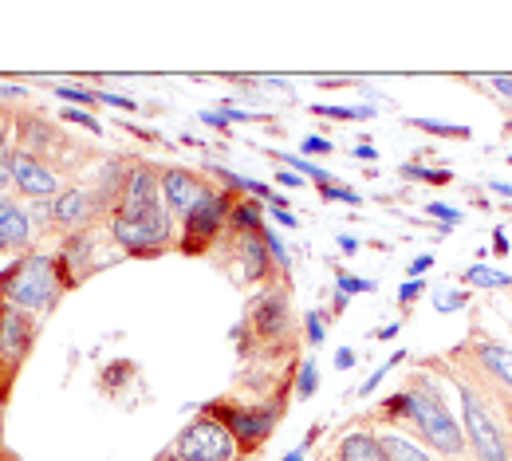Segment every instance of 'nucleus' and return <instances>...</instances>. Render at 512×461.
Returning <instances> with one entry per match:
<instances>
[{"instance_id": "nucleus-1", "label": "nucleus", "mask_w": 512, "mask_h": 461, "mask_svg": "<svg viewBox=\"0 0 512 461\" xmlns=\"http://www.w3.org/2000/svg\"><path fill=\"white\" fill-rule=\"evenodd\" d=\"M386 414H406L422 430V438L430 446H438L442 454H461L465 450V434L457 430V422L449 418L446 402L434 395L430 387H414L406 395H394L386 402Z\"/></svg>"}, {"instance_id": "nucleus-2", "label": "nucleus", "mask_w": 512, "mask_h": 461, "mask_svg": "<svg viewBox=\"0 0 512 461\" xmlns=\"http://www.w3.org/2000/svg\"><path fill=\"white\" fill-rule=\"evenodd\" d=\"M60 284H64V280H60L52 257L32 253V257H24V261L8 272L4 304H12V308H32V312H48V308H56V300H60Z\"/></svg>"}, {"instance_id": "nucleus-3", "label": "nucleus", "mask_w": 512, "mask_h": 461, "mask_svg": "<svg viewBox=\"0 0 512 461\" xmlns=\"http://www.w3.org/2000/svg\"><path fill=\"white\" fill-rule=\"evenodd\" d=\"M461 410H465V438H469L477 461H509V446H505L493 414L469 387H461Z\"/></svg>"}, {"instance_id": "nucleus-4", "label": "nucleus", "mask_w": 512, "mask_h": 461, "mask_svg": "<svg viewBox=\"0 0 512 461\" xmlns=\"http://www.w3.org/2000/svg\"><path fill=\"white\" fill-rule=\"evenodd\" d=\"M111 233L115 241L130 249V253H158L162 245H170L174 237V221L166 209H154L146 217H115L111 221Z\"/></svg>"}, {"instance_id": "nucleus-5", "label": "nucleus", "mask_w": 512, "mask_h": 461, "mask_svg": "<svg viewBox=\"0 0 512 461\" xmlns=\"http://www.w3.org/2000/svg\"><path fill=\"white\" fill-rule=\"evenodd\" d=\"M178 454L190 461H233L237 442L217 418H197L178 442Z\"/></svg>"}, {"instance_id": "nucleus-6", "label": "nucleus", "mask_w": 512, "mask_h": 461, "mask_svg": "<svg viewBox=\"0 0 512 461\" xmlns=\"http://www.w3.org/2000/svg\"><path fill=\"white\" fill-rule=\"evenodd\" d=\"M12 182H16V190L20 194H28V198L36 201H56L60 198V182H56V174L48 170V166H40V158L32 154V150H12Z\"/></svg>"}, {"instance_id": "nucleus-7", "label": "nucleus", "mask_w": 512, "mask_h": 461, "mask_svg": "<svg viewBox=\"0 0 512 461\" xmlns=\"http://www.w3.org/2000/svg\"><path fill=\"white\" fill-rule=\"evenodd\" d=\"M158 194H162V186H158L154 170L150 166H134L127 174V182H123V198H119L115 217H146V213L162 209Z\"/></svg>"}, {"instance_id": "nucleus-8", "label": "nucleus", "mask_w": 512, "mask_h": 461, "mask_svg": "<svg viewBox=\"0 0 512 461\" xmlns=\"http://www.w3.org/2000/svg\"><path fill=\"white\" fill-rule=\"evenodd\" d=\"M221 221H225V201L209 190V194L186 213V241H182V253H201V249L209 245V237L221 229Z\"/></svg>"}, {"instance_id": "nucleus-9", "label": "nucleus", "mask_w": 512, "mask_h": 461, "mask_svg": "<svg viewBox=\"0 0 512 461\" xmlns=\"http://www.w3.org/2000/svg\"><path fill=\"white\" fill-rule=\"evenodd\" d=\"M213 418H221L225 430L233 438H241V446H256V442L268 438V430L276 422V406L264 410V414L260 410H237V406H213Z\"/></svg>"}, {"instance_id": "nucleus-10", "label": "nucleus", "mask_w": 512, "mask_h": 461, "mask_svg": "<svg viewBox=\"0 0 512 461\" xmlns=\"http://www.w3.org/2000/svg\"><path fill=\"white\" fill-rule=\"evenodd\" d=\"M32 347V320L16 308H0V363L16 367Z\"/></svg>"}, {"instance_id": "nucleus-11", "label": "nucleus", "mask_w": 512, "mask_h": 461, "mask_svg": "<svg viewBox=\"0 0 512 461\" xmlns=\"http://www.w3.org/2000/svg\"><path fill=\"white\" fill-rule=\"evenodd\" d=\"M158 186H162V194H166V209L178 213V217H186L193 205L209 194L205 182H201L197 174H190V170H166V174L158 178Z\"/></svg>"}, {"instance_id": "nucleus-12", "label": "nucleus", "mask_w": 512, "mask_h": 461, "mask_svg": "<svg viewBox=\"0 0 512 461\" xmlns=\"http://www.w3.org/2000/svg\"><path fill=\"white\" fill-rule=\"evenodd\" d=\"M253 324L260 335H284L288 328V300H284V292H272V296H260L253 308Z\"/></svg>"}, {"instance_id": "nucleus-13", "label": "nucleus", "mask_w": 512, "mask_h": 461, "mask_svg": "<svg viewBox=\"0 0 512 461\" xmlns=\"http://www.w3.org/2000/svg\"><path fill=\"white\" fill-rule=\"evenodd\" d=\"M473 355H477V363H481L505 391H512V347L493 343V339H481V343L473 347Z\"/></svg>"}, {"instance_id": "nucleus-14", "label": "nucleus", "mask_w": 512, "mask_h": 461, "mask_svg": "<svg viewBox=\"0 0 512 461\" xmlns=\"http://www.w3.org/2000/svg\"><path fill=\"white\" fill-rule=\"evenodd\" d=\"M91 213H95V198H91V194H83V190H64L60 198L52 201V217H56L60 225H67V229L83 225Z\"/></svg>"}, {"instance_id": "nucleus-15", "label": "nucleus", "mask_w": 512, "mask_h": 461, "mask_svg": "<svg viewBox=\"0 0 512 461\" xmlns=\"http://www.w3.org/2000/svg\"><path fill=\"white\" fill-rule=\"evenodd\" d=\"M32 237V217L12 198H0V241L4 245H28Z\"/></svg>"}, {"instance_id": "nucleus-16", "label": "nucleus", "mask_w": 512, "mask_h": 461, "mask_svg": "<svg viewBox=\"0 0 512 461\" xmlns=\"http://www.w3.org/2000/svg\"><path fill=\"white\" fill-rule=\"evenodd\" d=\"M339 461H390L379 438L371 434H347L339 442Z\"/></svg>"}, {"instance_id": "nucleus-17", "label": "nucleus", "mask_w": 512, "mask_h": 461, "mask_svg": "<svg viewBox=\"0 0 512 461\" xmlns=\"http://www.w3.org/2000/svg\"><path fill=\"white\" fill-rule=\"evenodd\" d=\"M379 442H383V450L390 461H434V458H426L414 442H406L402 434H386V438H379Z\"/></svg>"}, {"instance_id": "nucleus-18", "label": "nucleus", "mask_w": 512, "mask_h": 461, "mask_svg": "<svg viewBox=\"0 0 512 461\" xmlns=\"http://www.w3.org/2000/svg\"><path fill=\"white\" fill-rule=\"evenodd\" d=\"M260 233H245V245H241V253H245V264H249V276H264V268H268V253L260 249Z\"/></svg>"}, {"instance_id": "nucleus-19", "label": "nucleus", "mask_w": 512, "mask_h": 461, "mask_svg": "<svg viewBox=\"0 0 512 461\" xmlns=\"http://www.w3.org/2000/svg\"><path fill=\"white\" fill-rule=\"evenodd\" d=\"M264 213H260V201H241L237 209H233V225L237 229H245V233H260L264 229V221H260Z\"/></svg>"}, {"instance_id": "nucleus-20", "label": "nucleus", "mask_w": 512, "mask_h": 461, "mask_svg": "<svg viewBox=\"0 0 512 461\" xmlns=\"http://www.w3.org/2000/svg\"><path fill=\"white\" fill-rule=\"evenodd\" d=\"M465 280H469L473 288H505V284H512V276L493 272V268H485V264H473V268L465 272Z\"/></svg>"}, {"instance_id": "nucleus-21", "label": "nucleus", "mask_w": 512, "mask_h": 461, "mask_svg": "<svg viewBox=\"0 0 512 461\" xmlns=\"http://www.w3.org/2000/svg\"><path fill=\"white\" fill-rule=\"evenodd\" d=\"M272 158L288 162L296 174H308V178H316V182H320V190H323V186H335V182H331V174H323L320 166H312V162H308V158H300V154H276V150H272Z\"/></svg>"}, {"instance_id": "nucleus-22", "label": "nucleus", "mask_w": 512, "mask_h": 461, "mask_svg": "<svg viewBox=\"0 0 512 461\" xmlns=\"http://www.w3.org/2000/svg\"><path fill=\"white\" fill-rule=\"evenodd\" d=\"M316 383H320V371H316V363L308 359V363L300 367V379H296V395L312 398V395H316Z\"/></svg>"}, {"instance_id": "nucleus-23", "label": "nucleus", "mask_w": 512, "mask_h": 461, "mask_svg": "<svg viewBox=\"0 0 512 461\" xmlns=\"http://www.w3.org/2000/svg\"><path fill=\"white\" fill-rule=\"evenodd\" d=\"M312 111L323 115V119H367V115H371L367 107H323V103H316Z\"/></svg>"}, {"instance_id": "nucleus-24", "label": "nucleus", "mask_w": 512, "mask_h": 461, "mask_svg": "<svg viewBox=\"0 0 512 461\" xmlns=\"http://www.w3.org/2000/svg\"><path fill=\"white\" fill-rule=\"evenodd\" d=\"M414 127L426 134H453V138H469L465 127H449V123H438V119H414Z\"/></svg>"}, {"instance_id": "nucleus-25", "label": "nucleus", "mask_w": 512, "mask_h": 461, "mask_svg": "<svg viewBox=\"0 0 512 461\" xmlns=\"http://www.w3.org/2000/svg\"><path fill=\"white\" fill-rule=\"evenodd\" d=\"M56 95L67 99V103H99V95L95 91H87V87H75V83H64V87H56Z\"/></svg>"}, {"instance_id": "nucleus-26", "label": "nucleus", "mask_w": 512, "mask_h": 461, "mask_svg": "<svg viewBox=\"0 0 512 461\" xmlns=\"http://www.w3.org/2000/svg\"><path fill=\"white\" fill-rule=\"evenodd\" d=\"M339 292H343V296H351V292H375V284H371V280H359V276H351V272H339Z\"/></svg>"}, {"instance_id": "nucleus-27", "label": "nucleus", "mask_w": 512, "mask_h": 461, "mask_svg": "<svg viewBox=\"0 0 512 461\" xmlns=\"http://www.w3.org/2000/svg\"><path fill=\"white\" fill-rule=\"evenodd\" d=\"M260 237H264V245H268V253H272V257H276V261H280V264H284V268H288V249L280 245V237H276L272 229H260Z\"/></svg>"}, {"instance_id": "nucleus-28", "label": "nucleus", "mask_w": 512, "mask_h": 461, "mask_svg": "<svg viewBox=\"0 0 512 461\" xmlns=\"http://www.w3.org/2000/svg\"><path fill=\"white\" fill-rule=\"evenodd\" d=\"M320 198L323 201H347V205H359V194H355V190H339V186H323L320 190Z\"/></svg>"}, {"instance_id": "nucleus-29", "label": "nucleus", "mask_w": 512, "mask_h": 461, "mask_svg": "<svg viewBox=\"0 0 512 461\" xmlns=\"http://www.w3.org/2000/svg\"><path fill=\"white\" fill-rule=\"evenodd\" d=\"M465 292H438L434 296V304H438V312H449V308H465Z\"/></svg>"}, {"instance_id": "nucleus-30", "label": "nucleus", "mask_w": 512, "mask_h": 461, "mask_svg": "<svg viewBox=\"0 0 512 461\" xmlns=\"http://www.w3.org/2000/svg\"><path fill=\"white\" fill-rule=\"evenodd\" d=\"M422 292H426V280H406V284L398 288V300H402V304H410V300H418Z\"/></svg>"}, {"instance_id": "nucleus-31", "label": "nucleus", "mask_w": 512, "mask_h": 461, "mask_svg": "<svg viewBox=\"0 0 512 461\" xmlns=\"http://www.w3.org/2000/svg\"><path fill=\"white\" fill-rule=\"evenodd\" d=\"M402 174H406V178H426V182H446L449 178L446 170H422V166H406Z\"/></svg>"}, {"instance_id": "nucleus-32", "label": "nucleus", "mask_w": 512, "mask_h": 461, "mask_svg": "<svg viewBox=\"0 0 512 461\" xmlns=\"http://www.w3.org/2000/svg\"><path fill=\"white\" fill-rule=\"evenodd\" d=\"M12 150H8V142H4V134H0V186H8V178H12Z\"/></svg>"}, {"instance_id": "nucleus-33", "label": "nucleus", "mask_w": 512, "mask_h": 461, "mask_svg": "<svg viewBox=\"0 0 512 461\" xmlns=\"http://www.w3.org/2000/svg\"><path fill=\"white\" fill-rule=\"evenodd\" d=\"M426 213H434V217H442L446 225H457V221H461V213H457V209H449V205H438V201H434V205H426Z\"/></svg>"}, {"instance_id": "nucleus-34", "label": "nucleus", "mask_w": 512, "mask_h": 461, "mask_svg": "<svg viewBox=\"0 0 512 461\" xmlns=\"http://www.w3.org/2000/svg\"><path fill=\"white\" fill-rule=\"evenodd\" d=\"M308 335H312V343H323V335H327V324L320 320V312H312V316H308Z\"/></svg>"}, {"instance_id": "nucleus-35", "label": "nucleus", "mask_w": 512, "mask_h": 461, "mask_svg": "<svg viewBox=\"0 0 512 461\" xmlns=\"http://www.w3.org/2000/svg\"><path fill=\"white\" fill-rule=\"evenodd\" d=\"M103 103H111V107H119V111H134V99H123V95H111V91H95Z\"/></svg>"}, {"instance_id": "nucleus-36", "label": "nucleus", "mask_w": 512, "mask_h": 461, "mask_svg": "<svg viewBox=\"0 0 512 461\" xmlns=\"http://www.w3.org/2000/svg\"><path fill=\"white\" fill-rule=\"evenodd\" d=\"M67 123H79V127H87V131H99V123L91 119V115H83V111H64Z\"/></svg>"}, {"instance_id": "nucleus-37", "label": "nucleus", "mask_w": 512, "mask_h": 461, "mask_svg": "<svg viewBox=\"0 0 512 461\" xmlns=\"http://www.w3.org/2000/svg\"><path fill=\"white\" fill-rule=\"evenodd\" d=\"M304 154H331L327 138H304Z\"/></svg>"}, {"instance_id": "nucleus-38", "label": "nucleus", "mask_w": 512, "mask_h": 461, "mask_svg": "<svg viewBox=\"0 0 512 461\" xmlns=\"http://www.w3.org/2000/svg\"><path fill=\"white\" fill-rule=\"evenodd\" d=\"M335 367H339V371L355 367V351H347V347H343V351H335Z\"/></svg>"}, {"instance_id": "nucleus-39", "label": "nucleus", "mask_w": 512, "mask_h": 461, "mask_svg": "<svg viewBox=\"0 0 512 461\" xmlns=\"http://www.w3.org/2000/svg\"><path fill=\"white\" fill-rule=\"evenodd\" d=\"M276 182H280V186H292V190H296V186H304V182H300V174H288V170H280V174H276Z\"/></svg>"}, {"instance_id": "nucleus-40", "label": "nucleus", "mask_w": 512, "mask_h": 461, "mask_svg": "<svg viewBox=\"0 0 512 461\" xmlns=\"http://www.w3.org/2000/svg\"><path fill=\"white\" fill-rule=\"evenodd\" d=\"M272 217H276V221H280V225H288V229H296V225H300V221H296V217H292V213H288V209H276V213H272Z\"/></svg>"}, {"instance_id": "nucleus-41", "label": "nucleus", "mask_w": 512, "mask_h": 461, "mask_svg": "<svg viewBox=\"0 0 512 461\" xmlns=\"http://www.w3.org/2000/svg\"><path fill=\"white\" fill-rule=\"evenodd\" d=\"M493 245H497V253H501V257L509 253V237H505V229H497V233H493Z\"/></svg>"}, {"instance_id": "nucleus-42", "label": "nucleus", "mask_w": 512, "mask_h": 461, "mask_svg": "<svg viewBox=\"0 0 512 461\" xmlns=\"http://www.w3.org/2000/svg\"><path fill=\"white\" fill-rule=\"evenodd\" d=\"M339 249H343L347 257H355V253H359V241H355V237H339Z\"/></svg>"}, {"instance_id": "nucleus-43", "label": "nucleus", "mask_w": 512, "mask_h": 461, "mask_svg": "<svg viewBox=\"0 0 512 461\" xmlns=\"http://www.w3.org/2000/svg\"><path fill=\"white\" fill-rule=\"evenodd\" d=\"M430 264H434V261H430V257H418V261L410 264V276H418V272H426Z\"/></svg>"}, {"instance_id": "nucleus-44", "label": "nucleus", "mask_w": 512, "mask_h": 461, "mask_svg": "<svg viewBox=\"0 0 512 461\" xmlns=\"http://www.w3.org/2000/svg\"><path fill=\"white\" fill-rule=\"evenodd\" d=\"M493 83H497V87H501V91H505V95L512 99V75H497Z\"/></svg>"}, {"instance_id": "nucleus-45", "label": "nucleus", "mask_w": 512, "mask_h": 461, "mask_svg": "<svg viewBox=\"0 0 512 461\" xmlns=\"http://www.w3.org/2000/svg\"><path fill=\"white\" fill-rule=\"evenodd\" d=\"M355 158H363V162H375V158H379V154H375V150H371V146H359V150H355Z\"/></svg>"}, {"instance_id": "nucleus-46", "label": "nucleus", "mask_w": 512, "mask_h": 461, "mask_svg": "<svg viewBox=\"0 0 512 461\" xmlns=\"http://www.w3.org/2000/svg\"><path fill=\"white\" fill-rule=\"evenodd\" d=\"M304 450H308V442H304L300 450H292V454H288V458H284V461H304Z\"/></svg>"}, {"instance_id": "nucleus-47", "label": "nucleus", "mask_w": 512, "mask_h": 461, "mask_svg": "<svg viewBox=\"0 0 512 461\" xmlns=\"http://www.w3.org/2000/svg\"><path fill=\"white\" fill-rule=\"evenodd\" d=\"M489 186H493L497 194H505V198H509V194H512V186H505V182H489Z\"/></svg>"}, {"instance_id": "nucleus-48", "label": "nucleus", "mask_w": 512, "mask_h": 461, "mask_svg": "<svg viewBox=\"0 0 512 461\" xmlns=\"http://www.w3.org/2000/svg\"><path fill=\"white\" fill-rule=\"evenodd\" d=\"M4 284H8V272H0V292H4Z\"/></svg>"}, {"instance_id": "nucleus-49", "label": "nucleus", "mask_w": 512, "mask_h": 461, "mask_svg": "<svg viewBox=\"0 0 512 461\" xmlns=\"http://www.w3.org/2000/svg\"><path fill=\"white\" fill-rule=\"evenodd\" d=\"M174 461H190V458H174Z\"/></svg>"}, {"instance_id": "nucleus-50", "label": "nucleus", "mask_w": 512, "mask_h": 461, "mask_svg": "<svg viewBox=\"0 0 512 461\" xmlns=\"http://www.w3.org/2000/svg\"><path fill=\"white\" fill-rule=\"evenodd\" d=\"M509 422H512V406H509Z\"/></svg>"}, {"instance_id": "nucleus-51", "label": "nucleus", "mask_w": 512, "mask_h": 461, "mask_svg": "<svg viewBox=\"0 0 512 461\" xmlns=\"http://www.w3.org/2000/svg\"><path fill=\"white\" fill-rule=\"evenodd\" d=\"M0 249H4V241H0Z\"/></svg>"}, {"instance_id": "nucleus-52", "label": "nucleus", "mask_w": 512, "mask_h": 461, "mask_svg": "<svg viewBox=\"0 0 512 461\" xmlns=\"http://www.w3.org/2000/svg\"><path fill=\"white\" fill-rule=\"evenodd\" d=\"M509 131H512V123H509Z\"/></svg>"}]
</instances>
